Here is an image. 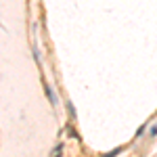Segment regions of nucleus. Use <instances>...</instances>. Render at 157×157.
<instances>
[{
  "instance_id": "f257e3e1",
  "label": "nucleus",
  "mask_w": 157,
  "mask_h": 157,
  "mask_svg": "<svg viewBox=\"0 0 157 157\" xmlns=\"http://www.w3.org/2000/svg\"><path fill=\"white\" fill-rule=\"evenodd\" d=\"M117 153H120V149H115V151H111V153H109V155H105V157H115Z\"/></svg>"
},
{
  "instance_id": "f03ea898",
  "label": "nucleus",
  "mask_w": 157,
  "mask_h": 157,
  "mask_svg": "<svg viewBox=\"0 0 157 157\" xmlns=\"http://www.w3.org/2000/svg\"><path fill=\"white\" fill-rule=\"evenodd\" d=\"M52 157H61V147H59V149H57V153H55V155H52Z\"/></svg>"
}]
</instances>
